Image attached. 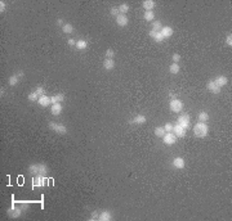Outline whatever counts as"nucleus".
I'll return each mask as SVG.
<instances>
[{
    "instance_id": "nucleus-1",
    "label": "nucleus",
    "mask_w": 232,
    "mask_h": 221,
    "mask_svg": "<svg viewBox=\"0 0 232 221\" xmlns=\"http://www.w3.org/2000/svg\"><path fill=\"white\" fill-rule=\"evenodd\" d=\"M193 134L197 138H205L209 134V126L206 122H197L193 126Z\"/></svg>"
},
{
    "instance_id": "nucleus-2",
    "label": "nucleus",
    "mask_w": 232,
    "mask_h": 221,
    "mask_svg": "<svg viewBox=\"0 0 232 221\" xmlns=\"http://www.w3.org/2000/svg\"><path fill=\"white\" fill-rule=\"evenodd\" d=\"M29 172L32 175H45L48 172V167L44 163H34L29 166Z\"/></svg>"
},
{
    "instance_id": "nucleus-3",
    "label": "nucleus",
    "mask_w": 232,
    "mask_h": 221,
    "mask_svg": "<svg viewBox=\"0 0 232 221\" xmlns=\"http://www.w3.org/2000/svg\"><path fill=\"white\" fill-rule=\"evenodd\" d=\"M169 108L170 111L174 112V113H179L183 109V103H182V100H179L178 98H174L169 102Z\"/></svg>"
},
{
    "instance_id": "nucleus-4",
    "label": "nucleus",
    "mask_w": 232,
    "mask_h": 221,
    "mask_svg": "<svg viewBox=\"0 0 232 221\" xmlns=\"http://www.w3.org/2000/svg\"><path fill=\"white\" fill-rule=\"evenodd\" d=\"M48 126H49V129L54 131V133H57V134H66L67 133V127H66L65 125H62V123H58V122H49L48 123Z\"/></svg>"
},
{
    "instance_id": "nucleus-5",
    "label": "nucleus",
    "mask_w": 232,
    "mask_h": 221,
    "mask_svg": "<svg viewBox=\"0 0 232 221\" xmlns=\"http://www.w3.org/2000/svg\"><path fill=\"white\" fill-rule=\"evenodd\" d=\"M46 181L48 179L44 177V175H35V177L32 179V188H41L46 185Z\"/></svg>"
},
{
    "instance_id": "nucleus-6",
    "label": "nucleus",
    "mask_w": 232,
    "mask_h": 221,
    "mask_svg": "<svg viewBox=\"0 0 232 221\" xmlns=\"http://www.w3.org/2000/svg\"><path fill=\"white\" fill-rule=\"evenodd\" d=\"M162 141H164V144L166 145H173L177 143V136L174 133H166L164 136H162Z\"/></svg>"
},
{
    "instance_id": "nucleus-7",
    "label": "nucleus",
    "mask_w": 232,
    "mask_h": 221,
    "mask_svg": "<svg viewBox=\"0 0 232 221\" xmlns=\"http://www.w3.org/2000/svg\"><path fill=\"white\" fill-rule=\"evenodd\" d=\"M177 123L179 126H182L183 129H186L187 130L188 127H189V116L188 115H181L179 117H178V120H177Z\"/></svg>"
},
{
    "instance_id": "nucleus-8",
    "label": "nucleus",
    "mask_w": 232,
    "mask_h": 221,
    "mask_svg": "<svg viewBox=\"0 0 232 221\" xmlns=\"http://www.w3.org/2000/svg\"><path fill=\"white\" fill-rule=\"evenodd\" d=\"M8 215H9L10 217H13V219H17V217H19V216L22 215V208L21 207H15L14 204H12V207L8 210Z\"/></svg>"
},
{
    "instance_id": "nucleus-9",
    "label": "nucleus",
    "mask_w": 232,
    "mask_h": 221,
    "mask_svg": "<svg viewBox=\"0 0 232 221\" xmlns=\"http://www.w3.org/2000/svg\"><path fill=\"white\" fill-rule=\"evenodd\" d=\"M115 19H116V25L120 27H125V26H128V23H129V19H128L126 14H119L115 17Z\"/></svg>"
},
{
    "instance_id": "nucleus-10",
    "label": "nucleus",
    "mask_w": 232,
    "mask_h": 221,
    "mask_svg": "<svg viewBox=\"0 0 232 221\" xmlns=\"http://www.w3.org/2000/svg\"><path fill=\"white\" fill-rule=\"evenodd\" d=\"M40 107H49L50 104H52V99H50V96H46V95H41V96H39V99H37V102H36Z\"/></svg>"
},
{
    "instance_id": "nucleus-11",
    "label": "nucleus",
    "mask_w": 232,
    "mask_h": 221,
    "mask_svg": "<svg viewBox=\"0 0 232 221\" xmlns=\"http://www.w3.org/2000/svg\"><path fill=\"white\" fill-rule=\"evenodd\" d=\"M206 88H208L209 93H211V94H219V93H220V88L214 82V80L209 81L208 85H206Z\"/></svg>"
},
{
    "instance_id": "nucleus-12",
    "label": "nucleus",
    "mask_w": 232,
    "mask_h": 221,
    "mask_svg": "<svg viewBox=\"0 0 232 221\" xmlns=\"http://www.w3.org/2000/svg\"><path fill=\"white\" fill-rule=\"evenodd\" d=\"M173 133L175 134L177 138H183V136H186V133H187V130L183 129L182 126H179L178 123H175V125L173 126Z\"/></svg>"
},
{
    "instance_id": "nucleus-13",
    "label": "nucleus",
    "mask_w": 232,
    "mask_h": 221,
    "mask_svg": "<svg viewBox=\"0 0 232 221\" xmlns=\"http://www.w3.org/2000/svg\"><path fill=\"white\" fill-rule=\"evenodd\" d=\"M148 35H150V37H152L156 42H162V41L165 40L164 36L161 35L160 31H153V30H151L150 32H148Z\"/></svg>"
},
{
    "instance_id": "nucleus-14",
    "label": "nucleus",
    "mask_w": 232,
    "mask_h": 221,
    "mask_svg": "<svg viewBox=\"0 0 232 221\" xmlns=\"http://www.w3.org/2000/svg\"><path fill=\"white\" fill-rule=\"evenodd\" d=\"M62 111H63V106H62V103H54L52 108H50V113L53 116H59L62 113Z\"/></svg>"
},
{
    "instance_id": "nucleus-15",
    "label": "nucleus",
    "mask_w": 232,
    "mask_h": 221,
    "mask_svg": "<svg viewBox=\"0 0 232 221\" xmlns=\"http://www.w3.org/2000/svg\"><path fill=\"white\" fill-rule=\"evenodd\" d=\"M173 166H174L175 168H178V170L184 168V166H186L184 160H183V158H181V157H175V158L173 160Z\"/></svg>"
},
{
    "instance_id": "nucleus-16",
    "label": "nucleus",
    "mask_w": 232,
    "mask_h": 221,
    "mask_svg": "<svg viewBox=\"0 0 232 221\" xmlns=\"http://www.w3.org/2000/svg\"><path fill=\"white\" fill-rule=\"evenodd\" d=\"M160 32H161V35L164 36V39H169L170 36L173 35V28L170 26H165V27H162V28L160 30Z\"/></svg>"
},
{
    "instance_id": "nucleus-17",
    "label": "nucleus",
    "mask_w": 232,
    "mask_h": 221,
    "mask_svg": "<svg viewBox=\"0 0 232 221\" xmlns=\"http://www.w3.org/2000/svg\"><path fill=\"white\" fill-rule=\"evenodd\" d=\"M115 66H116V63H115L114 59H107V58H106V59L103 61V68L106 69V71H111V69H114Z\"/></svg>"
},
{
    "instance_id": "nucleus-18",
    "label": "nucleus",
    "mask_w": 232,
    "mask_h": 221,
    "mask_svg": "<svg viewBox=\"0 0 232 221\" xmlns=\"http://www.w3.org/2000/svg\"><path fill=\"white\" fill-rule=\"evenodd\" d=\"M147 121V118H146V116L145 115H138V116H135V117L131 120L130 123H137V125H143Z\"/></svg>"
},
{
    "instance_id": "nucleus-19",
    "label": "nucleus",
    "mask_w": 232,
    "mask_h": 221,
    "mask_svg": "<svg viewBox=\"0 0 232 221\" xmlns=\"http://www.w3.org/2000/svg\"><path fill=\"white\" fill-rule=\"evenodd\" d=\"M214 82L218 85L219 88H222V86H224V85L228 84V79L226 76H218V77H215V79H214Z\"/></svg>"
},
{
    "instance_id": "nucleus-20",
    "label": "nucleus",
    "mask_w": 232,
    "mask_h": 221,
    "mask_svg": "<svg viewBox=\"0 0 232 221\" xmlns=\"http://www.w3.org/2000/svg\"><path fill=\"white\" fill-rule=\"evenodd\" d=\"M142 5L145 8V10H152L156 7V1H153V0H145L142 3Z\"/></svg>"
},
{
    "instance_id": "nucleus-21",
    "label": "nucleus",
    "mask_w": 232,
    "mask_h": 221,
    "mask_svg": "<svg viewBox=\"0 0 232 221\" xmlns=\"http://www.w3.org/2000/svg\"><path fill=\"white\" fill-rule=\"evenodd\" d=\"M98 220H99V221H111V220H112V215H111V212H108V211H103V212H101L99 216H98Z\"/></svg>"
},
{
    "instance_id": "nucleus-22",
    "label": "nucleus",
    "mask_w": 232,
    "mask_h": 221,
    "mask_svg": "<svg viewBox=\"0 0 232 221\" xmlns=\"http://www.w3.org/2000/svg\"><path fill=\"white\" fill-rule=\"evenodd\" d=\"M50 99H52V104H54V103H61V102H63V100H65V95L62 94V93H58V94L53 95Z\"/></svg>"
},
{
    "instance_id": "nucleus-23",
    "label": "nucleus",
    "mask_w": 232,
    "mask_h": 221,
    "mask_svg": "<svg viewBox=\"0 0 232 221\" xmlns=\"http://www.w3.org/2000/svg\"><path fill=\"white\" fill-rule=\"evenodd\" d=\"M181 71V68H179V64L178 63H172L169 66V72L172 73V75H178Z\"/></svg>"
},
{
    "instance_id": "nucleus-24",
    "label": "nucleus",
    "mask_w": 232,
    "mask_h": 221,
    "mask_svg": "<svg viewBox=\"0 0 232 221\" xmlns=\"http://www.w3.org/2000/svg\"><path fill=\"white\" fill-rule=\"evenodd\" d=\"M143 18H145L147 22H151V21H153V18H155V12H153V10H145V14H143Z\"/></svg>"
},
{
    "instance_id": "nucleus-25",
    "label": "nucleus",
    "mask_w": 232,
    "mask_h": 221,
    "mask_svg": "<svg viewBox=\"0 0 232 221\" xmlns=\"http://www.w3.org/2000/svg\"><path fill=\"white\" fill-rule=\"evenodd\" d=\"M197 120H199V122H206L209 121V113L205 111H201L199 116H197Z\"/></svg>"
},
{
    "instance_id": "nucleus-26",
    "label": "nucleus",
    "mask_w": 232,
    "mask_h": 221,
    "mask_svg": "<svg viewBox=\"0 0 232 221\" xmlns=\"http://www.w3.org/2000/svg\"><path fill=\"white\" fill-rule=\"evenodd\" d=\"M88 48V42L87 40H77L76 41V49L77 50H84Z\"/></svg>"
},
{
    "instance_id": "nucleus-27",
    "label": "nucleus",
    "mask_w": 232,
    "mask_h": 221,
    "mask_svg": "<svg viewBox=\"0 0 232 221\" xmlns=\"http://www.w3.org/2000/svg\"><path fill=\"white\" fill-rule=\"evenodd\" d=\"M62 31H63L65 34H72L73 32V26L71 23H65L63 27H62Z\"/></svg>"
},
{
    "instance_id": "nucleus-28",
    "label": "nucleus",
    "mask_w": 232,
    "mask_h": 221,
    "mask_svg": "<svg viewBox=\"0 0 232 221\" xmlns=\"http://www.w3.org/2000/svg\"><path fill=\"white\" fill-rule=\"evenodd\" d=\"M8 82H9L10 86H15L18 82H19V77L17 75H13V76H10L9 77V80H8Z\"/></svg>"
},
{
    "instance_id": "nucleus-29",
    "label": "nucleus",
    "mask_w": 232,
    "mask_h": 221,
    "mask_svg": "<svg viewBox=\"0 0 232 221\" xmlns=\"http://www.w3.org/2000/svg\"><path fill=\"white\" fill-rule=\"evenodd\" d=\"M117 9H119L120 14H126L128 10H129V5H128V4H121V5L117 7Z\"/></svg>"
},
{
    "instance_id": "nucleus-30",
    "label": "nucleus",
    "mask_w": 232,
    "mask_h": 221,
    "mask_svg": "<svg viewBox=\"0 0 232 221\" xmlns=\"http://www.w3.org/2000/svg\"><path fill=\"white\" fill-rule=\"evenodd\" d=\"M165 134H166V131L164 129V126H162V127H157V129L155 130V135H156V136H159V138H162Z\"/></svg>"
},
{
    "instance_id": "nucleus-31",
    "label": "nucleus",
    "mask_w": 232,
    "mask_h": 221,
    "mask_svg": "<svg viewBox=\"0 0 232 221\" xmlns=\"http://www.w3.org/2000/svg\"><path fill=\"white\" fill-rule=\"evenodd\" d=\"M29 100L30 102H37V99H39V95H37V93L36 91H31L30 94H29Z\"/></svg>"
},
{
    "instance_id": "nucleus-32",
    "label": "nucleus",
    "mask_w": 232,
    "mask_h": 221,
    "mask_svg": "<svg viewBox=\"0 0 232 221\" xmlns=\"http://www.w3.org/2000/svg\"><path fill=\"white\" fill-rule=\"evenodd\" d=\"M161 28H162V25H161V22L159 21V19H157V21H153L152 22V30L153 31H160Z\"/></svg>"
},
{
    "instance_id": "nucleus-33",
    "label": "nucleus",
    "mask_w": 232,
    "mask_h": 221,
    "mask_svg": "<svg viewBox=\"0 0 232 221\" xmlns=\"http://www.w3.org/2000/svg\"><path fill=\"white\" fill-rule=\"evenodd\" d=\"M114 57H115V52L112 49H107L106 50V58L107 59H114Z\"/></svg>"
},
{
    "instance_id": "nucleus-34",
    "label": "nucleus",
    "mask_w": 232,
    "mask_h": 221,
    "mask_svg": "<svg viewBox=\"0 0 232 221\" xmlns=\"http://www.w3.org/2000/svg\"><path fill=\"white\" fill-rule=\"evenodd\" d=\"M110 14L111 15H114V17H116V15H119V9H117V7H112L111 9H110Z\"/></svg>"
},
{
    "instance_id": "nucleus-35",
    "label": "nucleus",
    "mask_w": 232,
    "mask_h": 221,
    "mask_svg": "<svg viewBox=\"0 0 232 221\" xmlns=\"http://www.w3.org/2000/svg\"><path fill=\"white\" fill-rule=\"evenodd\" d=\"M172 61H173V63H178V62L181 61V55L178 53H174L172 55Z\"/></svg>"
},
{
    "instance_id": "nucleus-36",
    "label": "nucleus",
    "mask_w": 232,
    "mask_h": 221,
    "mask_svg": "<svg viewBox=\"0 0 232 221\" xmlns=\"http://www.w3.org/2000/svg\"><path fill=\"white\" fill-rule=\"evenodd\" d=\"M173 126L174 125H172V123H166V125L164 126V129H165V131H166V133H173Z\"/></svg>"
},
{
    "instance_id": "nucleus-37",
    "label": "nucleus",
    "mask_w": 232,
    "mask_h": 221,
    "mask_svg": "<svg viewBox=\"0 0 232 221\" xmlns=\"http://www.w3.org/2000/svg\"><path fill=\"white\" fill-rule=\"evenodd\" d=\"M226 44L230 46V48L232 46V35H231V34L227 35V37H226Z\"/></svg>"
},
{
    "instance_id": "nucleus-38",
    "label": "nucleus",
    "mask_w": 232,
    "mask_h": 221,
    "mask_svg": "<svg viewBox=\"0 0 232 221\" xmlns=\"http://www.w3.org/2000/svg\"><path fill=\"white\" fill-rule=\"evenodd\" d=\"M35 91L37 93V95H39V96L44 95V88H43V86H37L36 89H35Z\"/></svg>"
},
{
    "instance_id": "nucleus-39",
    "label": "nucleus",
    "mask_w": 232,
    "mask_h": 221,
    "mask_svg": "<svg viewBox=\"0 0 232 221\" xmlns=\"http://www.w3.org/2000/svg\"><path fill=\"white\" fill-rule=\"evenodd\" d=\"M98 214H97V212L94 211V212H92V216H90V217H89V220H90V221H94V220H98Z\"/></svg>"
},
{
    "instance_id": "nucleus-40",
    "label": "nucleus",
    "mask_w": 232,
    "mask_h": 221,
    "mask_svg": "<svg viewBox=\"0 0 232 221\" xmlns=\"http://www.w3.org/2000/svg\"><path fill=\"white\" fill-rule=\"evenodd\" d=\"M67 45H70V46H76L75 39H68V40H67Z\"/></svg>"
},
{
    "instance_id": "nucleus-41",
    "label": "nucleus",
    "mask_w": 232,
    "mask_h": 221,
    "mask_svg": "<svg viewBox=\"0 0 232 221\" xmlns=\"http://www.w3.org/2000/svg\"><path fill=\"white\" fill-rule=\"evenodd\" d=\"M5 7H7L5 1H3V0H1V1H0V12H1V13H3V12H5Z\"/></svg>"
},
{
    "instance_id": "nucleus-42",
    "label": "nucleus",
    "mask_w": 232,
    "mask_h": 221,
    "mask_svg": "<svg viewBox=\"0 0 232 221\" xmlns=\"http://www.w3.org/2000/svg\"><path fill=\"white\" fill-rule=\"evenodd\" d=\"M57 25H58V26H62V27H63V21H62L61 18H59V19H57Z\"/></svg>"
},
{
    "instance_id": "nucleus-43",
    "label": "nucleus",
    "mask_w": 232,
    "mask_h": 221,
    "mask_svg": "<svg viewBox=\"0 0 232 221\" xmlns=\"http://www.w3.org/2000/svg\"><path fill=\"white\" fill-rule=\"evenodd\" d=\"M23 75H25V73H23V72H18V73H17V76L19 77V79H21V77H22Z\"/></svg>"
}]
</instances>
